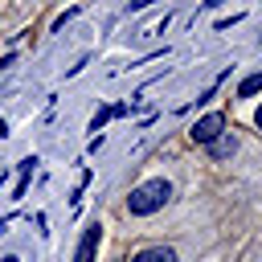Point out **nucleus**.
I'll return each mask as SVG.
<instances>
[{"label": "nucleus", "instance_id": "f257e3e1", "mask_svg": "<svg viewBox=\"0 0 262 262\" xmlns=\"http://www.w3.org/2000/svg\"><path fill=\"white\" fill-rule=\"evenodd\" d=\"M168 196H172V184H168V180H143L139 188H131L127 209H131L135 217H151L156 209L168 205Z\"/></svg>", "mask_w": 262, "mask_h": 262}, {"label": "nucleus", "instance_id": "f03ea898", "mask_svg": "<svg viewBox=\"0 0 262 262\" xmlns=\"http://www.w3.org/2000/svg\"><path fill=\"white\" fill-rule=\"evenodd\" d=\"M221 131H225V115H221V111H209V115H201V119L192 123L188 135H192V143H213Z\"/></svg>", "mask_w": 262, "mask_h": 262}, {"label": "nucleus", "instance_id": "7ed1b4c3", "mask_svg": "<svg viewBox=\"0 0 262 262\" xmlns=\"http://www.w3.org/2000/svg\"><path fill=\"white\" fill-rule=\"evenodd\" d=\"M98 237H102V225H98V221H94V225H86V229H82V242H78V250H74V262H94Z\"/></svg>", "mask_w": 262, "mask_h": 262}, {"label": "nucleus", "instance_id": "20e7f679", "mask_svg": "<svg viewBox=\"0 0 262 262\" xmlns=\"http://www.w3.org/2000/svg\"><path fill=\"white\" fill-rule=\"evenodd\" d=\"M205 147H209L213 160H229V156L237 151V135H233V131H221V135H217L213 143H205Z\"/></svg>", "mask_w": 262, "mask_h": 262}, {"label": "nucleus", "instance_id": "39448f33", "mask_svg": "<svg viewBox=\"0 0 262 262\" xmlns=\"http://www.w3.org/2000/svg\"><path fill=\"white\" fill-rule=\"evenodd\" d=\"M131 262H176V250H168V246H147V250H139Z\"/></svg>", "mask_w": 262, "mask_h": 262}, {"label": "nucleus", "instance_id": "423d86ee", "mask_svg": "<svg viewBox=\"0 0 262 262\" xmlns=\"http://www.w3.org/2000/svg\"><path fill=\"white\" fill-rule=\"evenodd\" d=\"M33 164H37L33 156H29V160H20V168H16V188H12V201H20V196L29 192V176H33Z\"/></svg>", "mask_w": 262, "mask_h": 262}, {"label": "nucleus", "instance_id": "0eeeda50", "mask_svg": "<svg viewBox=\"0 0 262 262\" xmlns=\"http://www.w3.org/2000/svg\"><path fill=\"white\" fill-rule=\"evenodd\" d=\"M262 90V74H250V78H242V86H237V98H254Z\"/></svg>", "mask_w": 262, "mask_h": 262}, {"label": "nucleus", "instance_id": "6e6552de", "mask_svg": "<svg viewBox=\"0 0 262 262\" xmlns=\"http://www.w3.org/2000/svg\"><path fill=\"white\" fill-rule=\"evenodd\" d=\"M111 119H115V106H98V115H94V119H90V131H94V135H98V131H102V127H106V123H111Z\"/></svg>", "mask_w": 262, "mask_h": 262}, {"label": "nucleus", "instance_id": "1a4fd4ad", "mask_svg": "<svg viewBox=\"0 0 262 262\" xmlns=\"http://www.w3.org/2000/svg\"><path fill=\"white\" fill-rule=\"evenodd\" d=\"M254 123H258V131H262V106H258V115H254Z\"/></svg>", "mask_w": 262, "mask_h": 262}]
</instances>
